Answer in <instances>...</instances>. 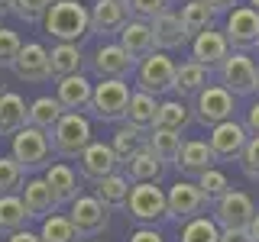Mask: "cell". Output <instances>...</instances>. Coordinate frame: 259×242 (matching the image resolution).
<instances>
[{"label": "cell", "mask_w": 259, "mask_h": 242, "mask_svg": "<svg viewBox=\"0 0 259 242\" xmlns=\"http://www.w3.org/2000/svg\"><path fill=\"white\" fill-rule=\"evenodd\" d=\"M52 152L59 158H78L81 149L91 142V123L81 110H65L59 123L52 126Z\"/></svg>", "instance_id": "3957f363"}, {"label": "cell", "mask_w": 259, "mask_h": 242, "mask_svg": "<svg viewBox=\"0 0 259 242\" xmlns=\"http://www.w3.org/2000/svg\"><path fill=\"white\" fill-rule=\"evenodd\" d=\"M130 242H165V236L152 226H140L136 232H130Z\"/></svg>", "instance_id": "f6af8a7d"}, {"label": "cell", "mask_w": 259, "mask_h": 242, "mask_svg": "<svg viewBox=\"0 0 259 242\" xmlns=\"http://www.w3.org/2000/svg\"><path fill=\"white\" fill-rule=\"evenodd\" d=\"M130 188H133V181H130L126 174L113 171V174H107V177H101V181H94V197L101 200L107 210H113V207H126Z\"/></svg>", "instance_id": "83f0119b"}, {"label": "cell", "mask_w": 259, "mask_h": 242, "mask_svg": "<svg viewBox=\"0 0 259 242\" xmlns=\"http://www.w3.org/2000/svg\"><path fill=\"white\" fill-rule=\"evenodd\" d=\"M13 4H16V0H0V16H4V13H13Z\"/></svg>", "instance_id": "816d5d0a"}, {"label": "cell", "mask_w": 259, "mask_h": 242, "mask_svg": "<svg viewBox=\"0 0 259 242\" xmlns=\"http://www.w3.org/2000/svg\"><path fill=\"white\" fill-rule=\"evenodd\" d=\"M10 68L16 71V78L20 81H29V84H42V81L52 78V71H49V48L39 45V42H26L16 52V58Z\"/></svg>", "instance_id": "9a60e30c"}, {"label": "cell", "mask_w": 259, "mask_h": 242, "mask_svg": "<svg viewBox=\"0 0 259 242\" xmlns=\"http://www.w3.org/2000/svg\"><path fill=\"white\" fill-rule=\"evenodd\" d=\"M217 78L233 97H253L259 87V65L243 48H230V55L217 65Z\"/></svg>", "instance_id": "277c9868"}, {"label": "cell", "mask_w": 259, "mask_h": 242, "mask_svg": "<svg viewBox=\"0 0 259 242\" xmlns=\"http://www.w3.org/2000/svg\"><path fill=\"white\" fill-rule=\"evenodd\" d=\"M62 113H65V107L59 103V97H36L29 103V123L46 129V133H52V126L59 123Z\"/></svg>", "instance_id": "d590c367"}, {"label": "cell", "mask_w": 259, "mask_h": 242, "mask_svg": "<svg viewBox=\"0 0 259 242\" xmlns=\"http://www.w3.org/2000/svg\"><path fill=\"white\" fill-rule=\"evenodd\" d=\"M249 229V236H253V242H259V210H256V216H253V223L246 226Z\"/></svg>", "instance_id": "f907efd6"}, {"label": "cell", "mask_w": 259, "mask_h": 242, "mask_svg": "<svg viewBox=\"0 0 259 242\" xmlns=\"http://www.w3.org/2000/svg\"><path fill=\"white\" fill-rule=\"evenodd\" d=\"M256 94H259V87H256Z\"/></svg>", "instance_id": "9f6ffc18"}, {"label": "cell", "mask_w": 259, "mask_h": 242, "mask_svg": "<svg viewBox=\"0 0 259 242\" xmlns=\"http://www.w3.org/2000/svg\"><path fill=\"white\" fill-rule=\"evenodd\" d=\"M221 242H253L249 229H221Z\"/></svg>", "instance_id": "7dc6e473"}, {"label": "cell", "mask_w": 259, "mask_h": 242, "mask_svg": "<svg viewBox=\"0 0 259 242\" xmlns=\"http://www.w3.org/2000/svg\"><path fill=\"white\" fill-rule=\"evenodd\" d=\"M71 223H75V229L81 232L84 239H91V236H101L104 229H107V223H110V213H107V207L101 204V200L94 197H88V194H78L75 200H71Z\"/></svg>", "instance_id": "7c38bea8"}, {"label": "cell", "mask_w": 259, "mask_h": 242, "mask_svg": "<svg viewBox=\"0 0 259 242\" xmlns=\"http://www.w3.org/2000/svg\"><path fill=\"white\" fill-rule=\"evenodd\" d=\"M10 155L20 161L26 171H36V168H42L49 158H52V139H49L46 129L26 123L23 129H16L13 133V149Z\"/></svg>", "instance_id": "5b68a950"}, {"label": "cell", "mask_w": 259, "mask_h": 242, "mask_svg": "<svg viewBox=\"0 0 259 242\" xmlns=\"http://www.w3.org/2000/svg\"><path fill=\"white\" fill-rule=\"evenodd\" d=\"M227 42L230 48H243V52H249V48L259 45V10L253 4L249 7H233L230 16H227Z\"/></svg>", "instance_id": "8fae6325"}, {"label": "cell", "mask_w": 259, "mask_h": 242, "mask_svg": "<svg viewBox=\"0 0 259 242\" xmlns=\"http://www.w3.org/2000/svg\"><path fill=\"white\" fill-rule=\"evenodd\" d=\"M130 13L133 16H143V20H152V16L165 13L168 10V0H126Z\"/></svg>", "instance_id": "ee69618b"}, {"label": "cell", "mask_w": 259, "mask_h": 242, "mask_svg": "<svg viewBox=\"0 0 259 242\" xmlns=\"http://www.w3.org/2000/svg\"><path fill=\"white\" fill-rule=\"evenodd\" d=\"M191 123H194V110H191L185 100H165V103H159L156 126H165V129H175V133H185Z\"/></svg>", "instance_id": "d6a6232c"}, {"label": "cell", "mask_w": 259, "mask_h": 242, "mask_svg": "<svg viewBox=\"0 0 259 242\" xmlns=\"http://www.w3.org/2000/svg\"><path fill=\"white\" fill-rule=\"evenodd\" d=\"M207 7L214 13H224V10H233V7H237V0H207Z\"/></svg>", "instance_id": "681fc988"}, {"label": "cell", "mask_w": 259, "mask_h": 242, "mask_svg": "<svg viewBox=\"0 0 259 242\" xmlns=\"http://www.w3.org/2000/svg\"><path fill=\"white\" fill-rule=\"evenodd\" d=\"M227 55H230V42H227V32H217L214 26L191 36V58L207 65V68H217Z\"/></svg>", "instance_id": "e0dca14e"}, {"label": "cell", "mask_w": 259, "mask_h": 242, "mask_svg": "<svg viewBox=\"0 0 259 242\" xmlns=\"http://www.w3.org/2000/svg\"><path fill=\"white\" fill-rule=\"evenodd\" d=\"M29 123V107L20 94L4 91L0 94V136H13L16 129Z\"/></svg>", "instance_id": "d4e9b609"}, {"label": "cell", "mask_w": 259, "mask_h": 242, "mask_svg": "<svg viewBox=\"0 0 259 242\" xmlns=\"http://www.w3.org/2000/svg\"><path fill=\"white\" fill-rule=\"evenodd\" d=\"M182 242H221V226L214 216H191L182 229Z\"/></svg>", "instance_id": "8d00e7d4"}, {"label": "cell", "mask_w": 259, "mask_h": 242, "mask_svg": "<svg viewBox=\"0 0 259 242\" xmlns=\"http://www.w3.org/2000/svg\"><path fill=\"white\" fill-rule=\"evenodd\" d=\"M49 71H52V78H65V75L81 71V48L75 42L52 45V52H49Z\"/></svg>", "instance_id": "1f68e13d"}, {"label": "cell", "mask_w": 259, "mask_h": 242, "mask_svg": "<svg viewBox=\"0 0 259 242\" xmlns=\"http://www.w3.org/2000/svg\"><path fill=\"white\" fill-rule=\"evenodd\" d=\"M123 171H126V177L130 181H162V171H165V165L159 161V155L149 149V145H140V149L133 152L126 161H123Z\"/></svg>", "instance_id": "603a6c76"}, {"label": "cell", "mask_w": 259, "mask_h": 242, "mask_svg": "<svg viewBox=\"0 0 259 242\" xmlns=\"http://www.w3.org/2000/svg\"><path fill=\"white\" fill-rule=\"evenodd\" d=\"M46 181H49V188H52L55 200H59V207H62V204H71V200L81 194L78 174L71 171V165H65V161H55V165L46 168Z\"/></svg>", "instance_id": "4316f807"}, {"label": "cell", "mask_w": 259, "mask_h": 242, "mask_svg": "<svg viewBox=\"0 0 259 242\" xmlns=\"http://www.w3.org/2000/svg\"><path fill=\"white\" fill-rule=\"evenodd\" d=\"M39 239L42 242H78L81 232L75 229L71 216H62V213H49L42 220V229H39Z\"/></svg>", "instance_id": "e575fe53"}, {"label": "cell", "mask_w": 259, "mask_h": 242, "mask_svg": "<svg viewBox=\"0 0 259 242\" xmlns=\"http://www.w3.org/2000/svg\"><path fill=\"white\" fill-rule=\"evenodd\" d=\"M182 26H185V32L188 36H198V32H204V29H210L214 26V10L207 7V0H188V4L182 7Z\"/></svg>", "instance_id": "836d02e7"}, {"label": "cell", "mask_w": 259, "mask_h": 242, "mask_svg": "<svg viewBox=\"0 0 259 242\" xmlns=\"http://www.w3.org/2000/svg\"><path fill=\"white\" fill-rule=\"evenodd\" d=\"M243 126L249 129V136H259V100H256V103H249V110H246V119H243Z\"/></svg>", "instance_id": "bcb514c9"}, {"label": "cell", "mask_w": 259, "mask_h": 242, "mask_svg": "<svg viewBox=\"0 0 259 242\" xmlns=\"http://www.w3.org/2000/svg\"><path fill=\"white\" fill-rule=\"evenodd\" d=\"M26 168L20 165L13 155H0V194H13L16 188H23Z\"/></svg>", "instance_id": "f35d334b"}, {"label": "cell", "mask_w": 259, "mask_h": 242, "mask_svg": "<svg viewBox=\"0 0 259 242\" xmlns=\"http://www.w3.org/2000/svg\"><path fill=\"white\" fill-rule=\"evenodd\" d=\"M175 71L178 65L168 58L162 48H152L146 58H140V68H136V84L140 91H149V94H168L175 84Z\"/></svg>", "instance_id": "8992f818"}, {"label": "cell", "mask_w": 259, "mask_h": 242, "mask_svg": "<svg viewBox=\"0 0 259 242\" xmlns=\"http://www.w3.org/2000/svg\"><path fill=\"white\" fill-rule=\"evenodd\" d=\"M88 242H94V239H88Z\"/></svg>", "instance_id": "11a10c76"}, {"label": "cell", "mask_w": 259, "mask_h": 242, "mask_svg": "<svg viewBox=\"0 0 259 242\" xmlns=\"http://www.w3.org/2000/svg\"><path fill=\"white\" fill-rule=\"evenodd\" d=\"M256 216V204L249 194L243 191H224L221 197L214 200V220L221 229H246Z\"/></svg>", "instance_id": "ba28073f"}, {"label": "cell", "mask_w": 259, "mask_h": 242, "mask_svg": "<svg viewBox=\"0 0 259 242\" xmlns=\"http://www.w3.org/2000/svg\"><path fill=\"white\" fill-rule=\"evenodd\" d=\"M123 4H126V0H123Z\"/></svg>", "instance_id": "6f0895ef"}, {"label": "cell", "mask_w": 259, "mask_h": 242, "mask_svg": "<svg viewBox=\"0 0 259 242\" xmlns=\"http://www.w3.org/2000/svg\"><path fill=\"white\" fill-rule=\"evenodd\" d=\"M0 94H4V87H0Z\"/></svg>", "instance_id": "db71d44e"}, {"label": "cell", "mask_w": 259, "mask_h": 242, "mask_svg": "<svg viewBox=\"0 0 259 242\" xmlns=\"http://www.w3.org/2000/svg\"><path fill=\"white\" fill-rule=\"evenodd\" d=\"M198 188L204 191V197H207V200H217L224 191H230V181H227V174H224V171H217V168H207V171H201V174H198Z\"/></svg>", "instance_id": "ab89813d"}, {"label": "cell", "mask_w": 259, "mask_h": 242, "mask_svg": "<svg viewBox=\"0 0 259 242\" xmlns=\"http://www.w3.org/2000/svg\"><path fill=\"white\" fill-rule=\"evenodd\" d=\"M110 145H113V152H117L120 165H123V161L143 145V129H136V126H130V123H126V126H120L117 133H113V142H110Z\"/></svg>", "instance_id": "74e56055"}, {"label": "cell", "mask_w": 259, "mask_h": 242, "mask_svg": "<svg viewBox=\"0 0 259 242\" xmlns=\"http://www.w3.org/2000/svg\"><path fill=\"white\" fill-rule=\"evenodd\" d=\"M23 204H26L32 220H46L49 213H55L59 200H55V194H52L46 177H32V181H26V188H23Z\"/></svg>", "instance_id": "cb8c5ba5"}, {"label": "cell", "mask_w": 259, "mask_h": 242, "mask_svg": "<svg viewBox=\"0 0 259 242\" xmlns=\"http://www.w3.org/2000/svg\"><path fill=\"white\" fill-rule=\"evenodd\" d=\"M204 84H210V68L191 58V62H185L182 68L175 71V84H172V91L185 100V97H198Z\"/></svg>", "instance_id": "484cf974"}, {"label": "cell", "mask_w": 259, "mask_h": 242, "mask_svg": "<svg viewBox=\"0 0 259 242\" xmlns=\"http://www.w3.org/2000/svg\"><path fill=\"white\" fill-rule=\"evenodd\" d=\"M26 220H32L23 197L16 194H0V236H10V232L23 229Z\"/></svg>", "instance_id": "f546056e"}, {"label": "cell", "mask_w": 259, "mask_h": 242, "mask_svg": "<svg viewBox=\"0 0 259 242\" xmlns=\"http://www.w3.org/2000/svg\"><path fill=\"white\" fill-rule=\"evenodd\" d=\"M146 145L159 155L162 165H175L178 158V149H182V136L175 129H165V126H152L149 136H146Z\"/></svg>", "instance_id": "4dcf8cb0"}, {"label": "cell", "mask_w": 259, "mask_h": 242, "mask_svg": "<svg viewBox=\"0 0 259 242\" xmlns=\"http://www.w3.org/2000/svg\"><path fill=\"white\" fill-rule=\"evenodd\" d=\"M136 65L140 62L130 58V52L120 42H104L91 58V68H94L97 78H126Z\"/></svg>", "instance_id": "2e32d148"}, {"label": "cell", "mask_w": 259, "mask_h": 242, "mask_svg": "<svg viewBox=\"0 0 259 242\" xmlns=\"http://www.w3.org/2000/svg\"><path fill=\"white\" fill-rule=\"evenodd\" d=\"M20 48H23L20 36H16L13 29H4V26H0V65H7V68H10Z\"/></svg>", "instance_id": "7bdbcfd3"}, {"label": "cell", "mask_w": 259, "mask_h": 242, "mask_svg": "<svg viewBox=\"0 0 259 242\" xmlns=\"http://www.w3.org/2000/svg\"><path fill=\"white\" fill-rule=\"evenodd\" d=\"M78 168H81V177H84V181H101V177H107L120 168V158H117V152H113V145L91 139L78 155Z\"/></svg>", "instance_id": "5bb4252c"}, {"label": "cell", "mask_w": 259, "mask_h": 242, "mask_svg": "<svg viewBox=\"0 0 259 242\" xmlns=\"http://www.w3.org/2000/svg\"><path fill=\"white\" fill-rule=\"evenodd\" d=\"M55 97L65 110H88L91 107V94H94V84L88 81L81 71L75 75H65V78H55Z\"/></svg>", "instance_id": "ac0fdd59"}, {"label": "cell", "mask_w": 259, "mask_h": 242, "mask_svg": "<svg viewBox=\"0 0 259 242\" xmlns=\"http://www.w3.org/2000/svg\"><path fill=\"white\" fill-rule=\"evenodd\" d=\"M249 4H253V7H256V10H259V0H249Z\"/></svg>", "instance_id": "f5cc1de1"}, {"label": "cell", "mask_w": 259, "mask_h": 242, "mask_svg": "<svg viewBox=\"0 0 259 242\" xmlns=\"http://www.w3.org/2000/svg\"><path fill=\"white\" fill-rule=\"evenodd\" d=\"M120 45L130 52V58H146V55L156 48V39H152V23L143 20V16H133V20L123 23L120 29Z\"/></svg>", "instance_id": "ffe728a7"}, {"label": "cell", "mask_w": 259, "mask_h": 242, "mask_svg": "<svg viewBox=\"0 0 259 242\" xmlns=\"http://www.w3.org/2000/svg\"><path fill=\"white\" fill-rule=\"evenodd\" d=\"M194 119L201 126H214L233 116V94L224 84H204L201 94L194 97Z\"/></svg>", "instance_id": "9c48e42d"}, {"label": "cell", "mask_w": 259, "mask_h": 242, "mask_svg": "<svg viewBox=\"0 0 259 242\" xmlns=\"http://www.w3.org/2000/svg\"><path fill=\"white\" fill-rule=\"evenodd\" d=\"M126 210H130V216L140 220V223H156L168 213V197H165V191L159 188V181H136L133 188H130Z\"/></svg>", "instance_id": "52a82bcc"}, {"label": "cell", "mask_w": 259, "mask_h": 242, "mask_svg": "<svg viewBox=\"0 0 259 242\" xmlns=\"http://www.w3.org/2000/svg\"><path fill=\"white\" fill-rule=\"evenodd\" d=\"M49 7H52V0H16L13 13L20 16L23 23H39V20H46Z\"/></svg>", "instance_id": "60d3db41"}, {"label": "cell", "mask_w": 259, "mask_h": 242, "mask_svg": "<svg viewBox=\"0 0 259 242\" xmlns=\"http://www.w3.org/2000/svg\"><path fill=\"white\" fill-rule=\"evenodd\" d=\"M46 32L59 42H78L91 32V10L81 0H52L46 10Z\"/></svg>", "instance_id": "6da1fadb"}, {"label": "cell", "mask_w": 259, "mask_h": 242, "mask_svg": "<svg viewBox=\"0 0 259 242\" xmlns=\"http://www.w3.org/2000/svg\"><path fill=\"white\" fill-rule=\"evenodd\" d=\"M7 242H42V239H39V232H29L26 226H23V229L10 232V239H7Z\"/></svg>", "instance_id": "c3c4849f"}, {"label": "cell", "mask_w": 259, "mask_h": 242, "mask_svg": "<svg viewBox=\"0 0 259 242\" xmlns=\"http://www.w3.org/2000/svg\"><path fill=\"white\" fill-rule=\"evenodd\" d=\"M126 20H130V7L123 0H94V7H91V32L110 36V32L123 29Z\"/></svg>", "instance_id": "d6986e66"}, {"label": "cell", "mask_w": 259, "mask_h": 242, "mask_svg": "<svg viewBox=\"0 0 259 242\" xmlns=\"http://www.w3.org/2000/svg\"><path fill=\"white\" fill-rule=\"evenodd\" d=\"M256 48H259V45H256Z\"/></svg>", "instance_id": "680465c9"}, {"label": "cell", "mask_w": 259, "mask_h": 242, "mask_svg": "<svg viewBox=\"0 0 259 242\" xmlns=\"http://www.w3.org/2000/svg\"><path fill=\"white\" fill-rule=\"evenodd\" d=\"M152 39H156V48H162V52H172V48H182L185 42H188V32H185L182 26V16L172 13V10H165V13H159V16H152Z\"/></svg>", "instance_id": "44dd1931"}, {"label": "cell", "mask_w": 259, "mask_h": 242, "mask_svg": "<svg viewBox=\"0 0 259 242\" xmlns=\"http://www.w3.org/2000/svg\"><path fill=\"white\" fill-rule=\"evenodd\" d=\"M214 165H217V155H214V149H210L207 142H201V139L182 142L178 158H175V168L182 174H194V177H198L201 171H207V168H214Z\"/></svg>", "instance_id": "7402d4cb"}, {"label": "cell", "mask_w": 259, "mask_h": 242, "mask_svg": "<svg viewBox=\"0 0 259 242\" xmlns=\"http://www.w3.org/2000/svg\"><path fill=\"white\" fill-rule=\"evenodd\" d=\"M130 97H133V91H130L126 78H101V84H94L88 110L104 123H120V119H126Z\"/></svg>", "instance_id": "7a4b0ae2"}, {"label": "cell", "mask_w": 259, "mask_h": 242, "mask_svg": "<svg viewBox=\"0 0 259 242\" xmlns=\"http://www.w3.org/2000/svg\"><path fill=\"white\" fill-rule=\"evenodd\" d=\"M249 142V129L237 123V119H224V123H214L210 126V136H207V145L214 149L217 161H233L243 155V149H246Z\"/></svg>", "instance_id": "30bf717a"}, {"label": "cell", "mask_w": 259, "mask_h": 242, "mask_svg": "<svg viewBox=\"0 0 259 242\" xmlns=\"http://www.w3.org/2000/svg\"><path fill=\"white\" fill-rule=\"evenodd\" d=\"M240 168L249 181H259V136H249L246 149H243V155H240Z\"/></svg>", "instance_id": "b9f144b4"}, {"label": "cell", "mask_w": 259, "mask_h": 242, "mask_svg": "<svg viewBox=\"0 0 259 242\" xmlns=\"http://www.w3.org/2000/svg\"><path fill=\"white\" fill-rule=\"evenodd\" d=\"M156 113H159V103H156V94L149 91H133L130 97V110H126V123L136 126V129H152L156 126Z\"/></svg>", "instance_id": "f1b7e54d"}, {"label": "cell", "mask_w": 259, "mask_h": 242, "mask_svg": "<svg viewBox=\"0 0 259 242\" xmlns=\"http://www.w3.org/2000/svg\"><path fill=\"white\" fill-rule=\"evenodd\" d=\"M165 197H168V220H191V216H198L201 210H204L210 200L204 197V191L198 188V181H178L172 184V188L165 191Z\"/></svg>", "instance_id": "4fadbf2b"}]
</instances>
